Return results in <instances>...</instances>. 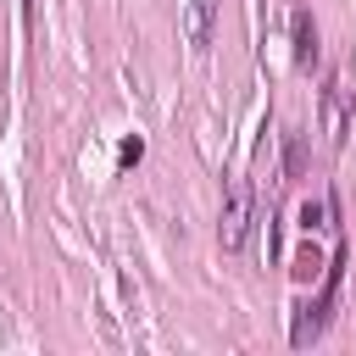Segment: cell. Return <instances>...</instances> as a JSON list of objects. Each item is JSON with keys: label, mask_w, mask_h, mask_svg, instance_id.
<instances>
[{"label": "cell", "mask_w": 356, "mask_h": 356, "mask_svg": "<svg viewBox=\"0 0 356 356\" xmlns=\"http://www.w3.org/2000/svg\"><path fill=\"white\" fill-rule=\"evenodd\" d=\"M339 267H345V245H334V261H328L323 295H317L312 306H300V317H295V328H289V345H295V350H300V345H312V339L328 328V312H334V300H339Z\"/></svg>", "instance_id": "cell-1"}, {"label": "cell", "mask_w": 356, "mask_h": 356, "mask_svg": "<svg viewBox=\"0 0 356 356\" xmlns=\"http://www.w3.org/2000/svg\"><path fill=\"white\" fill-rule=\"evenodd\" d=\"M250 206H256L250 184H245V178H234V184H228L222 222H217V239H222V250H239V245H245V234H250Z\"/></svg>", "instance_id": "cell-2"}, {"label": "cell", "mask_w": 356, "mask_h": 356, "mask_svg": "<svg viewBox=\"0 0 356 356\" xmlns=\"http://www.w3.org/2000/svg\"><path fill=\"white\" fill-rule=\"evenodd\" d=\"M350 89H345V78L334 72L328 78V89H323V134H328V145H345V128H350Z\"/></svg>", "instance_id": "cell-3"}, {"label": "cell", "mask_w": 356, "mask_h": 356, "mask_svg": "<svg viewBox=\"0 0 356 356\" xmlns=\"http://www.w3.org/2000/svg\"><path fill=\"white\" fill-rule=\"evenodd\" d=\"M211 17H217V0H195V6H189L184 33H189V44H195V50H206V44H211Z\"/></svg>", "instance_id": "cell-4"}, {"label": "cell", "mask_w": 356, "mask_h": 356, "mask_svg": "<svg viewBox=\"0 0 356 356\" xmlns=\"http://www.w3.org/2000/svg\"><path fill=\"white\" fill-rule=\"evenodd\" d=\"M317 61V22L312 11H295V67H312Z\"/></svg>", "instance_id": "cell-5"}, {"label": "cell", "mask_w": 356, "mask_h": 356, "mask_svg": "<svg viewBox=\"0 0 356 356\" xmlns=\"http://www.w3.org/2000/svg\"><path fill=\"white\" fill-rule=\"evenodd\" d=\"M300 172H306V134L289 128V134H284V184H295Z\"/></svg>", "instance_id": "cell-6"}]
</instances>
